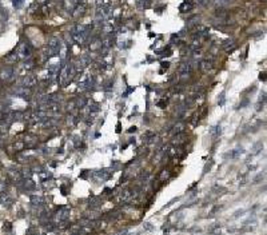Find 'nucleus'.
Instances as JSON below:
<instances>
[{"label":"nucleus","mask_w":267,"mask_h":235,"mask_svg":"<svg viewBox=\"0 0 267 235\" xmlns=\"http://www.w3.org/2000/svg\"><path fill=\"white\" fill-rule=\"evenodd\" d=\"M23 3H24V0H14V7L20 8L21 5H23Z\"/></svg>","instance_id":"nucleus-17"},{"label":"nucleus","mask_w":267,"mask_h":235,"mask_svg":"<svg viewBox=\"0 0 267 235\" xmlns=\"http://www.w3.org/2000/svg\"><path fill=\"white\" fill-rule=\"evenodd\" d=\"M191 70H192V67H191V64H188V63H183L182 66H181V70H179V72H181V75H182V78L184 79L186 76L188 78V75H190V72H191Z\"/></svg>","instance_id":"nucleus-9"},{"label":"nucleus","mask_w":267,"mask_h":235,"mask_svg":"<svg viewBox=\"0 0 267 235\" xmlns=\"http://www.w3.org/2000/svg\"><path fill=\"white\" fill-rule=\"evenodd\" d=\"M21 174V178H31L32 176V172H31V170H23V171H20Z\"/></svg>","instance_id":"nucleus-14"},{"label":"nucleus","mask_w":267,"mask_h":235,"mask_svg":"<svg viewBox=\"0 0 267 235\" xmlns=\"http://www.w3.org/2000/svg\"><path fill=\"white\" fill-rule=\"evenodd\" d=\"M220 134V127H212L211 128V135L212 136H216V135Z\"/></svg>","instance_id":"nucleus-16"},{"label":"nucleus","mask_w":267,"mask_h":235,"mask_svg":"<svg viewBox=\"0 0 267 235\" xmlns=\"http://www.w3.org/2000/svg\"><path fill=\"white\" fill-rule=\"evenodd\" d=\"M181 131H183V126H182V124H178V126L175 127V131H174V132H175V134H179Z\"/></svg>","instance_id":"nucleus-19"},{"label":"nucleus","mask_w":267,"mask_h":235,"mask_svg":"<svg viewBox=\"0 0 267 235\" xmlns=\"http://www.w3.org/2000/svg\"><path fill=\"white\" fill-rule=\"evenodd\" d=\"M15 94L19 95V96L23 99H30V91L26 87H20L17 89H15Z\"/></svg>","instance_id":"nucleus-11"},{"label":"nucleus","mask_w":267,"mask_h":235,"mask_svg":"<svg viewBox=\"0 0 267 235\" xmlns=\"http://www.w3.org/2000/svg\"><path fill=\"white\" fill-rule=\"evenodd\" d=\"M15 52H16L17 58L20 59H26V58H30L31 56V47L27 43H20L19 47H17L16 49H15Z\"/></svg>","instance_id":"nucleus-3"},{"label":"nucleus","mask_w":267,"mask_h":235,"mask_svg":"<svg viewBox=\"0 0 267 235\" xmlns=\"http://www.w3.org/2000/svg\"><path fill=\"white\" fill-rule=\"evenodd\" d=\"M21 84H23V87H26V88H32L38 84V78H36L35 75H26L24 79H23V82H21Z\"/></svg>","instance_id":"nucleus-6"},{"label":"nucleus","mask_w":267,"mask_h":235,"mask_svg":"<svg viewBox=\"0 0 267 235\" xmlns=\"http://www.w3.org/2000/svg\"><path fill=\"white\" fill-rule=\"evenodd\" d=\"M212 67H214V61L211 60V59H206V60H203V61H202V64H200V68L203 70L204 72L212 70Z\"/></svg>","instance_id":"nucleus-10"},{"label":"nucleus","mask_w":267,"mask_h":235,"mask_svg":"<svg viewBox=\"0 0 267 235\" xmlns=\"http://www.w3.org/2000/svg\"><path fill=\"white\" fill-rule=\"evenodd\" d=\"M92 84H94V78H92V75L86 74L82 78V80L79 82V89H87V88L91 87Z\"/></svg>","instance_id":"nucleus-5"},{"label":"nucleus","mask_w":267,"mask_h":235,"mask_svg":"<svg viewBox=\"0 0 267 235\" xmlns=\"http://www.w3.org/2000/svg\"><path fill=\"white\" fill-rule=\"evenodd\" d=\"M111 15V8L108 5H102L99 10L96 11V19L98 20H105Z\"/></svg>","instance_id":"nucleus-4"},{"label":"nucleus","mask_w":267,"mask_h":235,"mask_svg":"<svg viewBox=\"0 0 267 235\" xmlns=\"http://www.w3.org/2000/svg\"><path fill=\"white\" fill-rule=\"evenodd\" d=\"M7 174H8V178H10L12 182H20V179H21L20 171H17V170H14V168H10Z\"/></svg>","instance_id":"nucleus-8"},{"label":"nucleus","mask_w":267,"mask_h":235,"mask_svg":"<svg viewBox=\"0 0 267 235\" xmlns=\"http://www.w3.org/2000/svg\"><path fill=\"white\" fill-rule=\"evenodd\" d=\"M191 8H192V4H191V3L184 2V3H183V4L181 5V7H179V11H181V12H187V11H190Z\"/></svg>","instance_id":"nucleus-13"},{"label":"nucleus","mask_w":267,"mask_h":235,"mask_svg":"<svg viewBox=\"0 0 267 235\" xmlns=\"http://www.w3.org/2000/svg\"><path fill=\"white\" fill-rule=\"evenodd\" d=\"M74 71H75V70H74V66L71 63L64 64V66L61 67L60 75H59V80H60V84L63 86V87H66L68 83L71 82L72 75H74Z\"/></svg>","instance_id":"nucleus-2"},{"label":"nucleus","mask_w":267,"mask_h":235,"mask_svg":"<svg viewBox=\"0 0 267 235\" xmlns=\"http://www.w3.org/2000/svg\"><path fill=\"white\" fill-rule=\"evenodd\" d=\"M130 196H131V193H130L128 188H127V190H124L123 193H122V199H123V200H128Z\"/></svg>","instance_id":"nucleus-15"},{"label":"nucleus","mask_w":267,"mask_h":235,"mask_svg":"<svg viewBox=\"0 0 267 235\" xmlns=\"http://www.w3.org/2000/svg\"><path fill=\"white\" fill-rule=\"evenodd\" d=\"M259 79H260V80H265V74H260V76H259Z\"/></svg>","instance_id":"nucleus-21"},{"label":"nucleus","mask_w":267,"mask_h":235,"mask_svg":"<svg viewBox=\"0 0 267 235\" xmlns=\"http://www.w3.org/2000/svg\"><path fill=\"white\" fill-rule=\"evenodd\" d=\"M90 28H91L90 26H83V24L75 27V28L72 30V32H71V36H72L74 42H75L76 44H83V43L86 42L87 36H88Z\"/></svg>","instance_id":"nucleus-1"},{"label":"nucleus","mask_w":267,"mask_h":235,"mask_svg":"<svg viewBox=\"0 0 267 235\" xmlns=\"http://www.w3.org/2000/svg\"><path fill=\"white\" fill-rule=\"evenodd\" d=\"M0 78L3 80H5V82H10V80L15 78V70L12 68V67H5V68L0 72Z\"/></svg>","instance_id":"nucleus-7"},{"label":"nucleus","mask_w":267,"mask_h":235,"mask_svg":"<svg viewBox=\"0 0 267 235\" xmlns=\"http://www.w3.org/2000/svg\"><path fill=\"white\" fill-rule=\"evenodd\" d=\"M158 106H159L160 108H164V107H166V102H164V100H160L159 103H158Z\"/></svg>","instance_id":"nucleus-20"},{"label":"nucleus","mask_w":267,"mask_h":235,"mask_svg":"<svg viewBox=\"0 0 267 235\" xmlns=\"http://www.w3.org/2000/svg\"><path fill=\"white\" fill-rule=\"evenodd\" d=\"M168 64H170V63H162V66L166 67V68H168Z\"/></svg>","instance_id":"nucleus-22"},{"label":"nucleus","mask_w":267,"mask_h":235,"mask_svg":"<svg viewBox=\"0 0 267 235\" xmlns=\"http://www.w3.org/2000/svg\"><path fill=\"white\" fill-rule=\"evenodd\" d=\"M225 100H226L225 92H222V94H220V100H219V104H220V106H223V104H225Z\"/></svg>","instance_id":"nucleus-18"},{"label":"nucleus","mask_w":267,"mask_h":235,"mask_svg":"<svg viewBox=\"0 0 267 235\" xmlns=\"http://www.w3.org/2000/svg\"><path fill=\"white\" fill-rule=\"evenodd\" d=\"M68 214H70V210H68V208H61L60 211L58 212V219H59V221H67Z\"/></svg>","instance_id":"nucleus-12"}]
</instances>
